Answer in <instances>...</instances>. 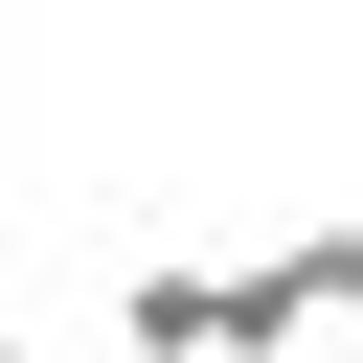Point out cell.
<instances>
[{
    "instance_id": "6da1fadb",
    "label": "cell",
    "mask_w": 363,
    "mask_h": 363,
    "mask_svg": "<svg viewBox=\"0 0 363 363\" xmlns=\"http://www.w3.org/2000/svg\"><path fill=\"white\" fill-rule=\"evenodd\" d=\"M113 340H136V363H250V272L136 250V272H113Z\"/></svg>"
},
{
    "instance_id": "7a4b0ae2",
    "label": "cell",
    "mask_w": 363,
    "mask_h": 363,
    "mask_svg": "<svg viewBox=\"0 0 363 363\" xmlns=\"http://www.w3.org/2000/svg\"><path fill=\"white\" fill-rule=\"evenodd\" d=\"M0 363H23V295H0Z\"/></svg>"
}]
</instances>
